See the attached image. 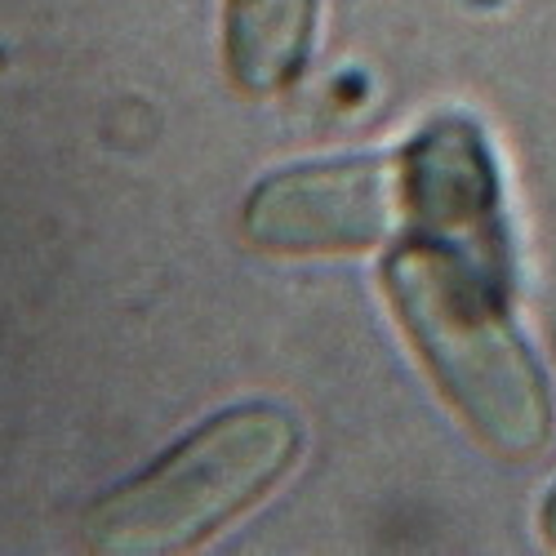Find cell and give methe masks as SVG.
Wrapping results in <instances>:
<instances>
[{
  "instance_id": "cell-1",
  "label": "cell",
  "mask_w": 556,
  "mask_h": 556,
  "mask_svg": "<svg viewBox=\"0 0 556 556\" xmlns=\"http://www.w3.org/2000/svg\"><path fill=\"white\" fill-rule=\"evenodd\" d=\"M401 326L445 396L503 454H534L552 428L543 365L513 330V263L441 237H409L383 267Z\"/></svg>"
},
{
  "instance_id": "cell-3",
  "label": "cell",
  "mask_w": 556,
  "mask_h": 556,
  "mask_svg": "<svg viewBox=\"0 0 556 556\" xmlns=\"http://www.w3.org/2000/svg\"><path fill=\"white\" fill-rule=\"evenodd\" d=\"M396 156H339L263 178L245 205V231L263 250L339 254L375 245L401 210Z\"/></svg>"
},
{
  "instance_id": "cell-4",
  "label": "cell",
  "mask_w": 556,
  "mask_h": 556,
  "mask_svg": "<svg viewBox=\"0 0 556 556\" xmlns=\"http://www.w3.org/2000/svg\"><path fill=\"white\" fill-rule=\"evenodd\" d=\"M396 178L409 231L507 258L498 174L472 121L441 116L428 129H419V138L405 152H396Z\"/></svg>"
},
{
  "instance_id": "cell-2",
  "label": "cell",
  "mask_w": 556,
  "mask_h": 556,
  "mask_svg": "<svg viewBox=\"0 0 556 556\" xmlns=\"http://www.w3.org/2000/svg\"><path fill=\"white\" fill-rule=\"evenodd\" d=\"M294 450L299 424L281 405H237L214 414L148 472L94 503L85 534L99 552L125 556L197 547L281 481Z\"/></svg>"
},
{
  "instance_id": "cell-5",
  "label": "cell",
  "mask_w": 556,
  "mask_h": 556,
  "mask_svg": "<svg viewBox=\"0 0 556 556\" xmlns=\"http://www.w3.org/2000/svg\"><path fill=\"white\" fill-rule=\"evenodd\" d=\"M320 0H227V72L245 94H276L299 80Z\"/></svg>"
},
{
  "instance_id": "cell-6",
  "label": "cell",
  "mask_w": 556,
  "mask_h": 556,
  "mask_svg": "<svg viewBox=\"0 0 556 556\" xmlns=\"http://www.w3.org/2000/svg\"><path fill=\"white\" fill-rule=\"evenodd\" d=\"M543 530H547V539L556 543V490H552V498H547V507H543Z\"/></svg>"
}]
</instances>
